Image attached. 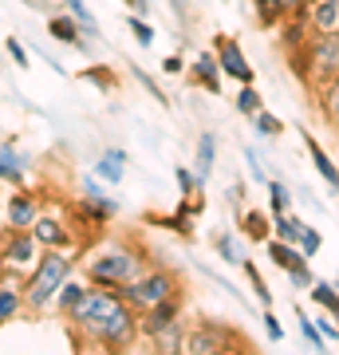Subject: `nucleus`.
<instances>
[{
	"label": "nucleus",
	"instance_id": "f257e3e1",
	"mask_svg": "<svg viewBox=\"0 0 339 355\" xmlns=\"http://www.w3.org/2000/svg\"><path fill=\"white\" fill-rule=\"evenodd\" d=\"M67 324L76 328V343H91L103 352H126L139 340V312L114 288H91Z\"/></svg>",
	"mask_w": 339,
	"mask_h": 355
},
{
	"label": "nucleus",
	"instance_id": "f03ea898",
	"mask_svg": "<svg viewBox=\"0 0 339 355\" xmlns=\"http://www.w3.org/2000/svg\"><path fill=\"white\" fill-rule=\"evenodd\" d=\"M79 265V249H40L36 265L24 272V280H20V288H24V308L28 312H36V316H44V312H51V300H55V292H60V284L71 272H76Z\"/></svg>",
	"mask_w": 339,
	"mask_h": 355
},
{
	"label": "nucleus",
	"instance_id": "7ed1b4c3",
	"mask_svg": "<svg viewBox=\"0 0 339 355\" xmlns=\"http://www.w3.org/2000/svg\"><path fill=\"white\" fill-rule=\"evenodd\" d=\"M142 268H146V257H142L139 245L114 237V241H103L87 253L83 277H87L91 288H119V284L139 277Z\"/></svg>",
	"mask_w": 339,
	"mask_h": 355
},
{
	"label": "nucleus",
	"instance_id": "20e7f679",
	"mask_svg": "<svg viewBox=\"0 0 339 355\" xmlns=\"http://www.w3.org/2000/svg\"><path fill=\"white\" fill-rule=\"evenodd\" d=\"M114 292H119L134 312H142V308L158 304L166 296H177V292H182V280H177V272H170V268H142L139 277L119 284Z\"/></svg>",
	"mask_w": 339,
	"mask_h": 355
},
{
	"label": "nucleus",
	"instance_id": "39448f33",
	"mask_svg": "<svg viewBox=\"0 0 339 355\" xmlns=\"http://www.w3.org/2000/svg\"><path fill=\"white\" fill-rule=\"evenodd\" d=\"M40 257V241L32 237V229H0V268L24 277L28 268L36 265Z\"/></svg>",
	"mask_w": 339,
	"mask_h": 355
},
{
	"label": "nucleus",
	"instance_id": "423d86ee",
	"mask_svg": "<svg viewBox=\"0 0 339 355\" xmlns=\"http://www.w3.org/2000/svg\"><path fill=\"white\" fill-rule=\"evenodd\" d=\"M76 209H79V217H83L91 229H107L114 217H119V202H114L111 193H103V182H99V178H83Z\"/></svg>",
	"mask_w": 339,
	"mask_h": 355
},
{
	"label": "nucleus",
	"instance_id": "0eeeda50",
	"mask_svg": "<svg viewBox=\"0 0 339 355\" xmlns=\"http://www.w3.org/2000/svg\"><path fill=\"white\" fill-rule=\"evenodd\" d=\"M308 76L324 87L339 79V32H324L308 48Z\"/></svg>",
	"mask_w": 339,
	"mask_h": 355
},
{
	"label": "nucleus",
	"instance_id": "6e6552de",
	"mask_svg": "<svg viewBox=\"0 0 339 355\" xmlns=\"http://www.w3.org/2000/svg\"><path fill=\"white\" fill-rule=\"evenodd\" d=\"M40 209H44L40 193L28 190V186H16V190L8 193V202H4V229H32Z\"/></svg>",
	"mask_w": 339,
	"mask_h": 355
},
{
	"label": "nucleus",
	"instance_id": "1a4fd4ad",
	"mask_svg": "<svg viewBox=\"0 0 339 355\" xmlns=\"http://www.w3.org/2000/svg\"><path fill=\"white\" fill-rule=\"evenodd\" d=\"M32 237L40 241V249H79V237L67 229V221L55 214H44V209L32 221Z\"/></svg>",
	"mask_w": 339,
	"mask_h": 355
},
{
	"label": "nucleus",
	"instance_id": "9d476101",
	"mask_svg": "<svg viewBox=\"0 0 339 355\" xmlns=\"http://www.w3.org/2000/svg\"><path fill=\"white\" fill-rule=\"evenodd\" d=\"M174 320H182V292H177V296H166V300H158V304H150V308H142L139 312V336L154 340V336L166 331Z\"/></svg>",
	"mask_w": 339,
	"mask_h": 355
},
{
	"label": "nucleus",
	"instance_id": "9b49d317",
	"mask_svg": "<svg viewBox=\"0 0 339 355\" xmlns=\"http://www.w3.org/2000/svg\"><path fill=\"white\" fill-rule=\"evenodd\" d=\"M233 347V331L221 328V324H198V328L186 336V343H182V352L189 355H201V352H229Z\"/></svg>",
	"mask_w": 339,
	"mask_h": 355
},
{
	"label": "nucleus",
	"instance_id": "f8f14e48",
	"mask_svg": "<svg viewBox=\"0 0 339 355\" xmlns=\"http://www.w3.org/2000/svg\"><path fill=\"white\" fill-rule=\"evenodd\" d=\"M217 64H221V76H233L237 83H252V67H249L237 40L217 36Z\"/></svg>",
	"mask_w": 339,
	"mask_h": 355
},
{
	"label": "nucleus",
	"instance_id": "ddd939ff",
	"mask_svg": "<svg viewBox=\"0 0 339 355\" xmlns=\"http://www.w3.org/2000/svg\"><path fill=\"white\" fill-rule=\"evenodd\" d=\"M24 277H12V272H0V328H8L12 320H20L28 312L24 308V288H20Z\"/></svg>",
	"mask_w": 339,
	"mask_h": 355
},
{
	"label": "nucleus",
	"instance_id": "4468645a",
	"mask_svg": "<svg viewBox=\"0 0 339 355\" xmlns=\"http://www.w3.org/2000/svg\"><path fill=\"white\" fill-rule=\"evenodd\" d=\"M87 292H91L87 277L79 280L76 272H71V277H67V280L60 284V292H55V300H51V312H55L60 320H71V312H76V308L83 304V296H87Z\"/></svg>",
	"mask_w": 339,
	"mask_h": 355
},
{
	"label": "nucleus",
	"instance_id": "2eb2a0df",
	"mask_svg": "<svg viewBox=\"0 0 339 355\" xmlns=\"http://www.w3.org/2000/svg\"><path fill=\"white\" fill-rule=\"evenodd\" d=\"M48 36L67 44V48H87V44H83V28H79V20L71 12H51L48 16Z\"/></svg>",
	"mask_w": 339,
	"mask_h": 355
},
{
	"label": "nucleus",
	"instance_id": "dca6fc26",
	"mask_svg": "<svg viewBox=\"0 0 339 355\" xmlns=\"http://www.w3.org/2000/svg\"><path fill=\"white\" fill-rule=\"evenodd\" d=\"M24 178H28V158L16 150V142H0V182L24 186Z\"/></svg>",
	"mask_w": 339,
	"mask_h": 355
},
{
	"label": "nucleus",
	"instance_id": "f3484780",
	"mask_svg": "<svg viewBox=\"0 0 339 355\" xmlns=\"http://www.w3.org/2000/svg\"><path fill=\"white\" fill-rule=\"evenodd\" d=\"M201 214V198H189L177 214H166V217H150L154 225H162V229H174V233H182V237H189L193 233V217Z\"/></svg>",
	"mask_w": 339,
	"mask_h": 355
},
{
	"label": "nucleus",
	"instance_id": "a211bd4d",
	"mask_svg": "<svg viewBox=\"0 0 339 355\" xmlns=\"http://www.w3.org/2000/svg\"><path fill=\"white\" fill-rule=\"evenodd\" d=\"M123 174H126V150H114V146L111 150H103L99 162H95V178L107 182V186H119Z\"/></svg>",
	"mask_w": 339,
	"mask_h": 355
},
{
	"label": "nucleus",
	"instance_id": "6ab92c4d",
	"mask_svg": "<svg viewBox=\"0 0 339 355\" xmlns=\"http://www.w3.org/2000/svg\"><path fill=\"white\" fill-rule=\"evenodd\" d=\"M193 83L205 91H221V64H217V55L201 51L198 60H193Z\"/></svg>",
	"mask_w": 339,
	"mask_h": 355
},
{
	"label": "nucleus",
	"instance_id": "aec40b11",
	"mask_svg": "<svg viewBox=\"0 0 339 355\" xmlns=\"http://www.w3.org/2000/svg\"><path fill=\"white\" fill-rule=\"evenodd\" d=\"M264 245H268V261H272L277 268H284V272H288V268H296V265H308V257H304L300 249H292L288 241H280V237H277V241L268 237Z\"/></svg>",
	"mask_w": 339,
	"mask_h": 355
},
{
	"label": "nucleus",
	"instance_id": "412c9836",
	"mask_svg": "<svg viewBox=\"0 0 339 355\" xmlns=\"http://www.w3.org/2000/svg\"><path fill=\"white\" fill-rule=\"evenodd\" d=\"M214 158H217V139L214 135H201L198 139V186L209 182V174H214Z\"/></svg>",
	"mask_w": 339,
	"mask_h": 355
},
{
	"label": "nucleus",
	"instance_id": "4be33fe9",
	"mask_svg": "<svg viewBox=\"0 0 339 355\" xmlns=\"http://www.w3.org/2000/svg\"><path fill=\"white\" fill-rule=\"evenodd\" d=\"M304 146H308V154H312L315 170H320V174L327 178V186H336V190H339V170H336V162H331V158H327V154H324V146H320V142H315L312 135L304 139Z\"/></svg>",
	"mask_w": 339,
	"mask_h": 355
},
{
	"label": "nucleus",
	"instance_id": "5701e85b",
	"mask_svg": "<svg viewBox=\"0 0 339 355\" xmlns=\"http://www.w3.org/2000/svg\"><path fill=\"white\" fill-rule=\"evenodd\" d=\"M312 24L320 32H339V0H315Z\"/></svg>",
	"mask_w": 339,
	"mask_h": 355
},
{
	"label": "nucleus",
	"instance_id": "b1692460",
	"mask_svg": "<svg viewBox=\"0 0 339 355\" xmlns=\"http://www.w3.org/2000/svg\"><path fill=\"white\" fill-rule=\"evenodd\" d=\"M268 225H272V221H268L261 209H249L245 221H241V233H245L249 241H268V237H272V229H268Z\"/></svg>",
	"mask_w": 339,
	"mask_h": 355
},
{
	"label": "nucleus",
	"instance_id": "393cba45",
	"mask_svg": "<svg viewBox=\"0 0 339 355\" xmlns=\"http://www.w3.org/2000/svg\"><path fill=\"white\" fill-rule=\"evenodd\" d=\"M272 229H277V237H280V241L300 245L304 221H300V217H292V214H272Z\"/></svg>",
	"mask_w": 339,
	"mask_h": 355
},
{
	"label": "nucleus",
	"instance_id": "a878e982",
	"mask_svg": "<svg viewBox=\"0 0 339 355\" xmlns=\"http://www.w3.org/2000/svg\"><path fill=\"white\" fill-rule=\"evenodd\" d=\"M214 249H217V257H221L225 265H241V261H245V249L237 245V237H233V233H217Z\"/></svg>",
	"mask_w": 339,
	"mask_h": 355
},
{
	"label": "nucleus",
	"instance_id": "bb28decb",
	"mask_svg": "<svg viewBox=\"0 0 339 355\" xmlns=\"http://www.w3.org/2000/svg\"><path fill=\"white\" fill-rule=\"evenodd\" d=\"M154 343H158V352H182V343H186V328H182V320H174L166 331H158Z\"/></svg>",
	"mask_w": 339,
	"mask_h": 355
},
{
	"label": "nucleus",
	"instance_id": "cd10ccee",
	"mask_svg": "<svg viewBox=\"0 0 339 355\" xmlns=\"http://www.w3.org/2000/svg\"><path fill=\"white\" fill-rule=\"evenodd\" d=\"M63 4H67V12H71V16L79 20V28H83V36H91V40L99 36V24H95V16H91V8L83 4V0H63Z\"/></svg>",
	"mask_w": 339,
	"mask_h": 355
},
{
	"label": "nucleus",
	"instance_id": "c85d7f7f",
	"mask_svg": "<svg viewBox=\"0 0 339 355\" xmlns=\"http://www.w3.org/2000/svg\"><path fill=\"white\" fill-rule=\"evenodd\" d=\"M312 300L324 308L327 316H339V292L331 288V284H315L312 280Z\"/></svg>",
	"mask_w": 339,
	"mask_h": 355
},
{
	"label": "nucleus",
	"instance_id": "c756f323",
	"mask_svg": "<svg viewBox=\"0 0 339 355\" xmlns=\"http://www.w3.org/2000/svg\"><path fill=\"white\" fill-rule=\"evenodd\" d=\"M241 268H245V277L252 280V292H257V300H261V304H268V308H272V292H268V284H264L261 268L252 265L249 257H245V261H241Z\"/></svg>",
	"mask_w": 339,
	"mask_h": 355
},
{
	"label": "nucleus",
	"instance_id": "7c9ffc66",
	"mask_svg": "<svg viewBox=\"0 0 339 355\" xmlns=\"http://www.w3.org/2000/svg\"><path fill=\"white\" fill-rule=\"evenodd\" d=\"M257 16H261V24H280L288 12H284L280 0H257Z\"/></svg>",
	"mask_w": 339,
	"mask_h": 355
},
{
	"label": "nucleus",
	"instance_id": "2f4dec72",
	"mask_svg": "<svg viewBox=\"0 0 339 355\" xmlns=\"http://www.w3.org/2000/svg\"><path fill=\"white\" fill-rule=\"evenodd\" d=\"M237 111H241V114H257V111H261V95H257V87H252V83H241V91H237Z\"/></svg>",
	"mask_w": 339,
	"mask_h": 355
},
{
	"label": "nucleus",
	"instance_id": "473e14b6",
	"mask_svg": "<svg viewBox=\"0 0 339 355\" xmlns=\"http://www.w3.org/2000/svg\"><path fill=\"white\" fill-rule=\"evenodd\" d=\"M268 205H272V214H288V190L277 178H268Z\"/></svg>",
	"mask_w": 339,
	"mask_h": 355
},
{
	"label": "nucleus",
	"instance_id": "72a5a7b5",
	"mask_svg": "<svg viewBox=\"0 0 339 355\" xmlns=\"http://www.w3.org/2000/svg\"><path fill=\"white\" fill-rule=\"evenodd\" d=\"M296 316H300V336H304L308 343H312L315 352H320V347H324L327 340L320 336V328H315V320H312V316H304V308H296Z\"/></svg>",
	"mask_w": 339,
	"mask_h": 355
},
{
	"label": "nucleus",
	"instance_id": "f704fd0d",
	"mask_svg": "<svg viewBox=\"0 0 339 355\" xmlns=\"http://www.w3.org/2000/svg\"><path fill=\"white\" fill-rule=\"evenodd\" d=\"M252 119H257V130H261L264 139H272V135H280V130H284V123H280L277 114H268V111H257Z\"/></svg>",
	"mask_w": 339,
	"mask_h": 355
},
{
	"label": "nucleus",
	"instance_id": "c9c22d12",
	"mask_svg": "<svg viewBox=\"0 0 339 355\" xmlns=\"http://www.w3.org/2000/svg\"><path fill=\"white\" fill-rule=\"evenodd\" d=\"M126 28H130V32H134V40H139L142 48H150V44H154V28L146 24V20H142V16H130V20H126Z\"/></svg>",
	"mask_w": 339,
	"mask_h": 355
},
{
	"label": "nucleus",
	"instance_id": "e433bc0d",
	"mask_svg": "<svg viewBox=\"0 0 339 355\" xmlns=\"http://www.w3.org/2000/svg\"><path fill=\"white\" fill-rule=\"evenodd\" d=\"M4 51L12 55V64L20 67V71H24V67L32 64V60H28V48H24V44H20V40H16V36H8V40H4Z\"/></svg>",
	"mask_w": 339,
	"mask_h": 355
},
{
	"label": "nucleus",
	"instance_id": "4c0bfd02",
	"mask_svg": "<svg viewBox=\"0 0 339 355\" xmlns=\"http://www.w3.org/2000/svg\"><path fill=\"white\" fill-rule=\"evenodd\" d=\"M174 178H177V190H182V198H193V193H198V178L189 174L186 166H177Z\"/></svg>",
	"mask_w": 339,
	"mask_h": 355
},
{
	"label": "nucleus",
	"instance_id": "58836bf2",
	"mask_svg": "<svg viewBox=\"0 0 339 355\" xmlns=\"http://www.w3.org/2000/svg\"><path fill=\"white\" fill-rule=\"evenodd\" d=\"M300 253L304 257L320 253V233H315V229H308V225H304V233H300Z\"/></svg>",
	"mask_w": 339,
	"mask_h": 355
},
{
	"label": "nucleus",
	"instance_id": "ea45409f",
	"mask_svg": "<svg viewBox=\"0 0 339 355\" xmlns=\"http://www.w3.org/2000/svg\"><path fill=\"white\" fill-rule=\"evenodd\" d=\"M288 280L296 284V288H312V272H308V265H296V268H288Z\"/></svg>",
	"mask_w": 339,
	"mask_h": 355
},
{
	"label": "nucleus",
	"instance_id": "a19ab883",
	"mask_svg": "<svg viewBox=\"0 0 339 355\" xmlns=\"http://www.w3.org/2000/svg\"><path fill=\"white\" fill-rule=\"evenodd\" d=\"M264 331H268V340H284V328H280V320L272 316V308L264 312Z\"/></svg>",
	"mask_w": 339,
	"mask_h": 355
},
{
	"label": "nucleus",
	"instance_id": "79ce46f5",
	"mask_svg": "<svg viewBox=\"0 0 339 355\" xmlns=\"http://www.w3.org/2000/svg\"><path fill=\"white\" fill-rule=\"evenodd\" d=\"M327 114L339 123V79L336 83H327Z\"/></svg>",
	"mask_w": 339,
	"mask_h": 355
},
{
	"label": "nucleus",
	"instance_id": "37998d69",
	"mask_svg": "<svg viewBox=\"0 0 339 355\" xmlns=\"http://www.w3.org/2000/svg\"><path fill=\"white\" fill-rule=\"evenodd\" d=\"M182 71H186L182 55H166V60H162V76H182Z\"/></svg>",
	"mask_w": 339,
	"mask_h": 355
},
{
	"label": "nucleus",
	"instance_id": "c03bdc74",
	"mask_svg": "<svg viewBox=\"0 0 339 355\" xmlns=\"http://www.w3.org/2000/svg\"><path fill=\"white\" fill-rule=\"evenodd\" d=\"M245 158H249V170H252V178H261V182H268V178H264V166H261V154H257V150L249 146V150H245Z\"/></svg>",
	"mask_w": 339,
	"mask_h": 355
},
{
	"label": "nucleus",
	"instance_id": "a18cd8bd",
	"mask_svg": "<svg viewBox=\"0 0 339 355\" xmlns=\"http://www.w3.org/2000/svg\"><path fill=\"white\" fill-rule=\"evenodd\" d=\"M315 328H320V336H324V340H336L339 343V328H336V324H331V320H315Z\"/></svg>",
	"mask_w": 339,
	"mask_h": 355
},
{
	"label": "nucleus",
	"instance_id": "49530a36",
	"mask_svg": "<svg viewBox=\"0 0 339 355\" xmlns=\"http://www.w3.org/2000/svg\"><path fill=\"white\" fill-rule=\"evenodd\" d=\"M280 4H284V12H288V16H296V20H300V16H304V4H308V0H280Z\"/></svg>",
	"mask_w": 339,
	"mask_h": 355
},
{
	"label": "nucleus",
	"instance_id": "de8ad7c7",
	"mask_svg": "<svg viewBox=\"0 0 339 355\" xmlns=\"http://www.w3.org/2000/svg\"><path fill=\"white\" fill-rule=\"evenodd\" d=\"M130 4V16H146L150 12V0H126Z\"/></svg>",
	"mask_w": 339,
	"mask_h": 355
},
{
	"label": "nucleus",
	"instance_id": "09e8293b",
	"mask_svg": "<svg viewBox=\"0 0 339 355\" xmlns=\"http://www.w3.org/2000/svg\"><path fill=\"white\" fill-rule=\"evenodd\" d=\"M0 229H4V209H0Z\"/></svg>",
	"mask_w": 339,
	"mask_h": 355
},
{
	"label": "nucleus",
	"instance_id": "8fccbe9b",
	"mask_svg": "<svg viewBox=\"0 0 339 355\" xmlns=\"http://www.w3.org/2000/svg\"><path fill=\"white\" fill-rule=\"evenodd\" d=\"M0 272H4V268H0Z\"/></svg>",
	"mask_w": 339,
	"mask_h": 355
}]
</instances>
